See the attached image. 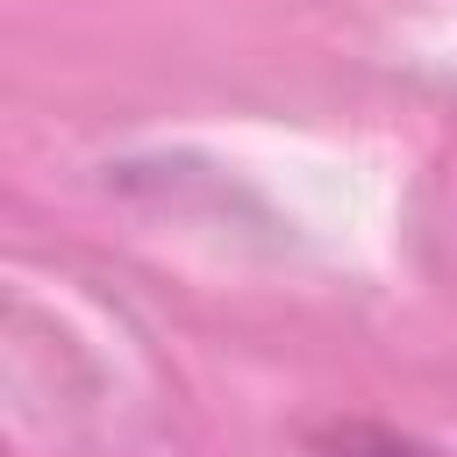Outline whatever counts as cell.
I'll list each match as a JSON object with an SVG mask.
<instances>
[{
	"mask_svg": "<svg viewBox=\"0 0 457 457\" xmlns=\"http://www.w3.org/2000/svg\"><path fill=\"white\" fill-rule=\"evenodd\" d=\"M343 457H436V450H414L400 436H343Z\"/></svg>",
	"mask_w": 457,
	"mask_h": 457,
	"instance_id": "obj_1",
	"label": "cell"
}]
</instances>
